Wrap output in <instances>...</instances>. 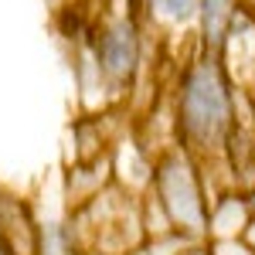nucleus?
I'll list each match as a JSON object with an SVG mask.
<instances>
[{
	"instance_id": "obj_4",
	"label": "nucleus",
	"mask_w": 255,
	"mask_h": 255,
	"mask_svg": "<svg viewBox=\"0 0 255 255\" xmlns=\"http://www.w3.org/2000/svg\"><path fill=\"white\" fill-rule=\"evenodd\" d=\"M252 204L249 197L228 191L211 201V211H208V242H235L245 238L252 228Z\"/></svg>"
},
{
	"instance_id": "obj_7",
	"label": "nucleus",
	"mask_w": 255,
	"mask_h": 255,
	"mask_svg": "<svg viewBox=\"0 0 255 255\" xmlns=\"http://www.w3.org/2000/svg\"><path fill=\"white\" fill-rule=\"evenodd\" d=\"M211 255H255V249L245 238H235V242H211Z\"/></svg>"
},
{
	"instance_id": "obj_3",
	"label": "nucleus",
	"mask_w": 255,
	"mask_h": 255,
	"mask_svg": "<svg viewBox=\"0 0 255 255\" xmlns=\"http://www.w3.org/2000/svg\"><path fill=\"white\" fill-rule=\"evenodd\" d=\"M89 48L113 92H123L126 85H133L136 68L143 65V31L133 14H116L102 20Z\"/></svg>"
},
{
	"instance_id": "obj_1",
	"label": "nucleus",
	"mask_w": 255,
	"mask_h": 255,
	"mask_svg": "<svg viewBox=\"0 0 255 255\" xmlns=\"http://www.w3.org/2000/svg\"><path fill=\"white\" fill-rule=\"evenodd\" d=\"M238 123V92L218 55L197 51L184 65L174 96V126L180 146L201 163L208 153H225Z\"/></svg>"
},
{
	"instance_id": "obj_9",
	"label": "nucleus",
	"mask_w": 255,
	"mask_h": 255,
	"mask_svg": "<svg viewBox=\"0 0 255 255\" xmlns=\"http://www.w3.org/2000/svg\"><path fill=\"white\" fill-rule=\"evenodd\" d=\"M180 255H211V245H204V242H197V245H191L187 252H180Z\"/></svg>"
},
{
	"instance_id": "obj_8",
	"label": "nucleus",
	"mask_w": 255,
	"mask_h": 255,
	"mask_svg": "<svg viewBox=\"0 0 255 255\" xmlns=\"http://www.w3.org/2000/svg\"><path fill=\"white\" fill-rule=\"evenodd\" d=\"M0 255H20L17 245H14V238H10V225H7V218H3V208H0Z\"/></svg>"
},
{
	"instance_id": "obj_6",
	"label": "nucleus",
	"mask_w": 255,
	"mask_h": 255,
	"mask_svg": "<svg viewBox=\"0 0 255 255\" xmlns=\"http://www.w3.org/2000/svg\"><path fill=\"white\" fill-rule=\"evenodd\" d=\"M146 17L163 31H180V27H197L201 17V0H139Z\"/></svg>"
},
{
	"instance_id": "obj_10",
	"label": "nucleus",
	"mask_w": 255,
	"mask_h": 255,
	"mask_svg": "<svg viewBox=\"0 0 255 255\" xmlns=\"http://www.w3.org/2000/svg\"><path fill=\"white\" fill-rule=\"evenodd\" d=\"M245 10H255V0H249V7H245Z\"/></svg>"
},
{
	"instance_id": "obj_2",
	"label": "nucleus",
	"mask_w": 255,
	"mask_h": 255,
	"mask_svg": "<svg viewBox=\"0 0 255 255\" xmlns=\"http://www.w3.org/2000/svg\"><path fill=\"white\" fill-rule=\"evenodd\" d=\"M150 194L160 201V208L167 211L170 225L180 235L194 238V242H208L211 201H208V191H204L201 163L184 146H170L157 157Z\"/></svg>"
},
{
	"instance_id": "obj_5",
	"label": "nucleus",
	"mask_w": 255,
	"mask_h": 255,
	"mask_svg": "<svg viewBox=\"0 0 255 255\" xmlns=\"http://www.w3.org/2000/svg\"><path fill=\"white\" fill-rule=\"evenodd\" d=\"M238 10H242L238 0H201V17H197L201 51H208V55H218L221 51V44L228 38Z\"/></svg>"
}]
</instances>
